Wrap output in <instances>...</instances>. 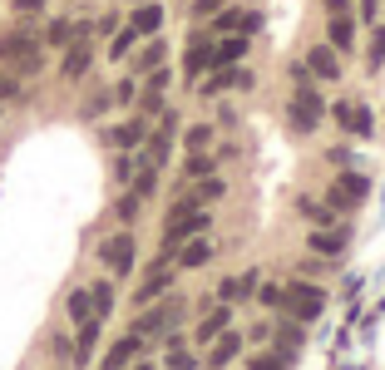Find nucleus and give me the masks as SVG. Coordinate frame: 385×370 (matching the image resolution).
Returning <instances> with one entry per match:
<instances>
[{
    "mask_svg": "<svg viewBox=\"0 0 385 370\" xmlns=\"http://www.w3.org/2000/svg\"><path fill=\"white\" fill-rule=\"evenodd\" d=\"M0 65H15L20 75H35V70H40V40H35L30 30L0 35Z\"/></svg>",
    "mask_w": 385,
    "mask_h": 370,
    "instance_id": "f257e3e1",
    "label": "nucleus"
},
{
    "mask_svg": "<svg viewBox=\"0 0 385 370\" xmlns=\"http://www.w3.org/2000/svg\"><path fill=\"white\" fill-rule=\"evenodd\" d=\"M321 306H326V291H321V286H311V281H291L287 291H282V311L301 316V321H316V316H321Z\"/></svg>",
    "mask_w": 385,
    "mask_h": 370,
    "instance_id": "f03ea898",
    "label": "nucleus"
},
{
    "mask_svg": "<svg viewBox=\"0 0 385 370\" xmlns=\"http://www.w3.org/2000/svg\"><path fill=\"white\" fill-rule=\"evenodd\" d=\"M197 232H207V212L202 207H192V212H168V232H163V252H173V247H183L188 237Z\"/></svg>",
    "mask_w": 385,
    "mask_h": 370,
    "instance_id": "7ed1b4c3",
    "label": "nucleus"
},
{
    "mask_svg": "<svg viewBox=\"0 0 385 370\" xmlns=\"http://www.w3.org/2000/svg\"><path fill=\"white\" fill-rule=\"evenodd\" d=\"M183 321V301L173 296V301H163V306H153V311H143L139 316V326H134V336L143 341V336H163V331H173Z\"/></svg>",
    "mask_w": 385,
    "mask_h": 370,
    "instance_id": "20e7f679",
    "label": "nucleus"
},
{
    "mask_svg": "<svg viewBox=\"0 0 385 370\" xmlns=\"http://www.w3.org/2000/svg\"><path fill=\"white\" fill-rule=\"evenodd\" d=\"M321 109H326V104L311 94V85L296 89V94H291V129H296V134H311V129L321 124Z\"/></svg>",
    "mask_w": 385,
    "mask_h": 370,
    "instance_id": "39448f33",
    "label": "nucleus"
},
{
    "mask_svg": "<svg viewBox=\"0 0 385 370\" xmlns=\"http://www.w3.org/2000/svg\"><path fill=\"white\" fill-rule=\"evenodd\" d=\"M99 257H104V267H109V272H119V277H124V272H134V237H129V232H114V237L99 247Z\"/></svg>",
    "mask_w": 385,
    "mask_h": 370,
    "instance_id": "423d86ee",
    "label": "nucleus"
},
{
    "mask_svg": "<svg viewBox=\"0 0 385 370\" xmlns=\"http://www.w3.org/2000/svg\"><path fill=\"white\" fill-rule=\"evenodd\" d=\"M366 192H371V183H366L361 173H341L336 187H331V207H356Z\"/></svg>",
    "mask_w": 385,
    "mask_h": 370,
    "instance_id": "0eeeda50",
    "label": "nucleus"
},
{
    "mask_svg": "<svg viewBox=\"0 0 385 370\" xmlns=\"http://www.w3.org/2000/svg\"><path fill=\"white\" fill-rule=\"evenodd\" d=\"M306 70H311L316 80H341V55H336L331 45H316V50L306 55Z\"/></svg>",
    "mask_w": 385,
    "mask_h": 370,
    "instance_id": "6e6552de",
    "label": "nucleus"
},
{
    "mask_svg": "<svg viewBox=\"0 0 385 370\" xmlns=\"http://www.w3.org/2000/svg\"><path fill=\"white\" fill-rule=\"evenodd\" d=\"M336 119H341L351 134H361V138H366V134H376V119H371V109H366V104H336Z\"/></svg>",
    "mask_w": 385,
    "mask_h": 370,
    "instance_id": "1a4fd4ad",
    "label": "nucleus"
},
{
    "mask_svg": "<svg viewBox=\"0 0 385 370\" xmlns=\"http://www.w3.org/2000/svg\"><path fill=\"white\" fill-rule=\"evenodd\" d=\"M143 346H139V336H124V341H114L109 346V356H104V366L99 370H124V366H134V356H139Z\"/></svg>",
    "mask_w": 385,
    "mask_h": 370,
    "instance_id": "9d476101",
    "label": "nucleus"
},
{
    "mask_svg": "<svg viewBox=\"0 0 385 370\" xmlns=\"http://www.w3.org/2000/svg\"><path fill=\"white\" fill-rule=\"evenodd\" d=\"M202 262H212V242L197 232V237H188V242L178 247V267H202Z\"/></svg>",
    "mask_w": 385,
    "mask_h": 370,
    "instance_id": "9b49d317",
    "label": "nucleus"
},
{
    "mask_svg": "<svg viewBox=\"0 0 385 370\" xmlns=\"http://www.w3.org/2000/svg\"><path fill=\"white\" fill-rule=\"evenodd\" d=\"M168 143H173V119H163V129L148 138V153H143V163H148V168H163V158H168Z\"/></svg>",
    "mask_w": 385,
    "mask_h": 370,
    "instance_id": "f8f14e48",
    "label": "nucleus"
},
{
    "mask_svg": "<svg viewBox=\"0 0 385 370\" xmlns=\"http://www.w3.org/2000/svg\"><path fill=\"white\" fill-rule=\"evenodd\" d=\"M158 25H163V5H139L134 20H129L134 35H158Z\"/></svg>",
    "mask_w": 385,
    "mask_h": 370,
    "instance_id": "ddd939ff",
    "label": "nucleus"
},
{
    "mask_svg": "<svg viewBox=\"0 0 385 370\" xmlns=\"http://www.w3.org/2000/svg\"><path fill=\"white\" fill-rule=\"evenodd\" d=\"M90 60H94V55H90L85 40L70 45V55H65V80H85V75H90Z\"/></svg>",
    "mask_w": 385,
    "mask_h": 370,
    "instance_id": "4468645a",
    "label": "nucleus"
},
{
    "mask_svg": "<svg viewBox=\"0 0 385 370\" xmlns=\"http://www.w3.org/2000/svg\"><path fill=\"white\" fill-rule=\"evenodd\" d=\"M168 281H173V272H168V267H153V272H148V281L139 286V296H134V301H139V306H148L158 291H168Z\"/></svg>",
    "mask_w": 385,
    "mask_h": 370,
    "instance_id": "2eb2a0df",
    "label": "nucleus"
},
{
    "mask_svg": "<svg viewBox=\"0 0 385 370\" xmlns=\"http://www.w3.org/2000/svg\"><path fill=\"white\" fill-rule=\"evenodd\" d=\"M356 45V25L346 20V15H331V50L341 55V50H351Z\"/></svg>",
    "mask_w": 385,
    "mask_h": 370,
    "instance_id": "dca6fc26",
    "label": "nucleus"
},
{
    "mask_svg": "<svg viewBox=\"0 0 385 370\" xmlns=\"http://www.w3.org/2000/svg\"><path fill=\"white\" fill-rule=\"evenodd\" d=\"M247 55V35H227L217 50H212V65H232V60H242Z\"/></svg>",
    "mask_w": 385,
    "mask_h": 370,
    "instance_id": "f3484780",
    "label": "nucleus"
},
{
    "mask_svg": "<svg viewBox=\"0 0 385 370\" xmlns=\"http://www.w3.org/2000/svg\"><path fill=\"white\" fill-rule=\"evenodd\" d=\"M237 346H242V341H237L232 331H217V346H212V356H207V361H212V366H227V361L237 356Z\"/></svg>",
    "mask_w": 385,
    "mask_h": 370,
    "instance_id": "a211bd4d",
    "label": "nucleus"
},
{
    "mask_svg": "<svg viewBox=\"0 0 385 370\" xmlns=\"http://www.w3.org/2000/svg\"><path fill=\"white\" fill-rule=\"evenodd\" d=\"M346 247V232H311V252H326V257H336Z\"/></svg>",
    "mask_w": 385,
    "mask_h": 370,
    "instance_id": "6ab92c4d",
    "label": "nucleus"
},
{
    "mask_svg": "<svg viewBox=\"0 0 385 370\" xmlns=\"http://www.w3.org/2000/svg\"><path fill=\"white\" fill-rule=\"evenodd\" d=\"M227 321H232V311H227V306H217V311H212V316L197 326V341H212L217 331H227Z\"/></svg>",
    "mask_w": 385,
    "mask_h": 370,
    "instance_id": "aec40b11",
    "label": "nucleus"
},
{
    "mask_svg": "<svg viewBox=\"0 0 385 370\" xmlns=\"http://www.w3.org/2000/svg\"><path fill=\"white\" fill-rule=\"evenodd\" d=\"M90 301H94V316L104 321V316L114 311V286H109V281H94V286H90Z\"/></svg>",
    "mask_w": 385,
    "mask_h": 370,
    "instance_id": "412c9836",
    "label": "nucleus"
},
{
    "mask_svg": "<svg viewBox=\"0 0 385 370\" xmlns=\"http://www.w3.org/2000/svg\"><path fill=\"white\" fill-rule=\"evenodd\" d=\"M109 138H114V143H119V148H134V143H139V138H143V119H134V124H119V129H114V134H109Z\"/></svg>",
    "mask_w": 385,
    "mask_h": 370,
    "instance_id": "4be33fe9",
    "label": "nucleus"
},
{
    "mask_svg": "<svg viewBox=\"0 0 385 370\" xmlns=\"http://www.w3.org/2000/svg\"><path fill=\"white\" fill-rule=\"evenodd\" d=\"M70 316H75L80 326L94 316V301H90V291H70Z\"/></svg>",
    "mask_w": 385,
    "mask_h": 370,
    "instance_id": "5701e85b",
    "label": "nucleus"
},
{
    "mask_svg": "<svg viewBox=\"0 0 385 370\" xmlns=\"http://www.w3.org/2000/svg\"><path fill=\"white\" fill-rule=\"evenodd\" d=\"M296 351H301V331H291V326H282V331H277V356H282V361H291Z\"/></svg>",
    "mask_w": 385,
    "mask_h": 370,
    "instance_id": "b1692460",
    "label": "nucleus"
},
{
    "mask_svg": "<svg viewBox=\"0 0 385 370\" xmlns=\"http://www.w3.org/2000/svg\"><path fill=\"white\" fill-rule=\"evenodd\" d=\"M45 45H75V25H70V20H55V25L45 30Z\"/></svg>",
    "mask_w": 385,
    "mask_h": 370,
    "instance_id": "393cba45",
    "label": "nucleus"
},
{
    "mask_svg": "<svg viewBox=\"0 0 385 370\" xmlns=\"http://www.w3.org/2000/svg\"><path fill=\"white\" fill-rule=\"evenodd\" d=\"M212 65V50H207V40H197L188 50V75H197V70H207Z\"/></svg>",
    "mask_w": 385,
    "mask_h": 370,
    "instance_id": "a878e982",
    "label": "nucleus"
},
{
    "mask_svg": "<svg viewBox=\"0 0 385 370\" xmlns=\"http://www.w3.org/2000/svg\"><path fill=\"white\" fill-rule=\"evenodd\" d=\"M222 192H227V187H222V178H202V183L192 187V197H197V207H202V202H212V197H222Z\"/></svg>",
    "mask_w": 385,
    "mask_h": 370,
    "instance_id": "bb28decb",
    "label": "nucleus"
},
{
    "mask_svg": "<svg viewBox=\"0 0 385 370\" xmlns=\"http://www.w3.org/2000/svg\"><path fill=\"white\" fill-rule=\"evenodd\" d=\"M163 65V40H153L143 55H139V75H148V70H158Z\"/></svg>",
    "mask_w": 385,
    "mask_h": 370,
    "instance_id": "cd10ccee",
    "label": "nucleus"
},
{
    "mask_svg": "<svg viewBox=\"0 0 385 370\" xmlns=\"http://www.w3.org/2000/svg\"><path fill=\"white\" fill-rule=\"evenodd\" d=\"M366 60H371V70H381V60H385V30H381V25H376V40H371Z\"/></svg>",
    "mask_w": 385,
    "mask_h": 370,
    "instance_id": "c85d7f7f",
    "label": "nucleus"
},
{
    "mask_svg": "<svg viewBox=\"0 0 385 370\" xmlns=\"http://www.w3.org/2000/svg\"><path fill=\"white\" fill-rule=\"evenodd\" d=\"M197 366V361H192L188 351H183V346H178V341H173V351H168V370H192Z\"/></svg>",
    "mask_w": 385,
    "mask_h": 370,
    "instance_id": "c756f323",
    "label": "nucleus"
},
{
    "mask_svg": "<svg viewBox=\"0 0 385 370\" xmlns=\"http://www.w3.org/2000/svg\"><path fill=\"white\" fill-rule=\"evenodd\" d=\"M207 138H212V129H207V124L188 129V148H192V153H202V148H207Z\"/></svg>",
    "mask_w": 385,
    "mask_h": 370,
    "instance_id": "7c9ffc66",
    "label": "nucleus"
},
{
    "mask_svg": "<svg viewBox=\"0 0 385 370\" xmlns=\"http://www.w3.org/2000/svg\"><path fill=\"white\" fill-rule=\"evenodd\" d=\"M217 30H227V35H242V15H237V10H222V15H217Z\"/></svg>",
    "mask_w": 385,
    "mask_h": 370,
    "instance_id": "2f4dec72",
    "label": "nucleus"
},
{
    "mask_svg": "<svg viewBox=\"0 0 385 370\" xmlns=\"http://www.w3.org/2000/svg\"><path fill=\"white\" fill-rule=\"evenodd\" d=\"M134 40H139V35H134V30H124V35H119V40L109 45V55H114V60H124V55L134 50Z\"/></svg>",
    "mask_w": 385,
    "mask_h": 370,
    "instance_id": "473e14b6",
    "label": "nucleus"
},
{
    "mask_svg": "<svg viewBox=\"0 0 385 370\" xmlns=\"http://www.w3.org/2000/svg\"><path fill=\"white\" fill-rule=\"evenodd\" d=\"M188 173H192V178H207V173H212V158H207V153H192V158H188Z\"/></svg>",
    "mask_w": 385,
    "mask_h": 370,
    "instance_id": "72a5a7b5",
    "label": "nucleus"
},
{
    "mask_svg": "<svg viewBox=\"0 0 385 370\" xmlns=\"http://www.w3.org/2000/svg\"><path fill=\"white\" fill-rule=\"evenodd\" d=\"M139 202H143V197H139V192H129V197H124V202H119V217H124V222H129V217H134V212H139Z\"/></svg>",
    "mask_w": 385,
    "mask_h": 370,
    "instance_id": "f704fd0d",
    "label": "nucleus"
},
{
    "mask_svg": "<svg viewBox=\"0 0 385 370\" xmlns=\"http://www.w3.org/2000/svg\"><path fill=\"white\" fill-rule=\"evenodd\" d=\"M15 89H20V85H15V75H5V70H0V104H5V99H15Z\"/></svg>",
    "mask_w": 385,
    "mask_h": 370,
    "instance_id": "c9c22d12",
    "label": "nucleus"
},
{
    "mask_svg": "<svg viewBox=\"0 0 385 370\" xmlns=\"http://www.w3.org/2000/svg\"><path fill=\"white\" fill-rule=\"evenodd\" d=\"M291 85L306 89V85H311V70H306V65H291Z\"/></svg>",
    "mask_w": 385,
    "mask_h": 370,
    "instance_id": "e433bc0d",
    "label": "nucleus"
},
{
    "mask_svg": "<svg viewBox=\"0 0 385 370\" xmlns=\"http://www.w3.org/2000/svg\"><path fill=\"white\" fill-rule=\"evenodd\" d=\"M252 370H287V366H282V361H272V356H257V361H252Z\"/></svg>",
    "mask_w": 385,
    "mask_h": 370,
    "instance_id": "4c0bfd02",
    "label": "nucleus"
},
{
    "mask_svg": "<svg viewBox=\"0 0 385 370\" xmlns=\"http://www.w3.org/2000/svg\"><path fill=\"white\" fill-rule=\"evenodd\" d=\"M158 109H163V99H158V94L148 89V94H143V114H158Z\"/></svg>",
    "mask_w": 385,
    "mask_h": 370,
    "instance_id": "58836bf2",
    "label": "nucleus"
},
{
    "mask_svg": "<svg viewBox=\"0 0 385 370\" xmlns=\"http://www.w3.org/2000/svg\"><path fill=\"white\" fill-rule=\"evenodd\" d=\"M40 5H45V0H15V10H20V15H35Z\"/></svg>",
    "mask_w": 385,
    "mask_h": 370,
    "instance_id": "ea45409f",
    "label": "nucleus"
},
{
    "mask_svg": "<svg viewBox=\"0 0 385 370\" xmlns=\"http://www.w3.org/2000/svg\"><path fill=\"white\" fill-rule=\"evenodd\" d=\"M192 10H197V15H212V10H222V0H197Z\"/></svg>",
    "mask_w": 385,
    "mask_h": 370,
    "instance_id": "a19ab883",
    "label": "nucleus"
},
{
    "mask_svg": "<svg viewBox=\"0 0 385 370\" xmlns=\"http://www.w3.org/2000/svg\"><path fill=\"white\" fill-rule=\"evenodd\" d=\"M351 10V0H326V15H346Z\"/></svg>",
    "mask_w": 385,
    "mask_h": 370,
    "instance_id": "79ce46f5",
    "label": "nucleus"
},
{
    "mask_svg": "<svg viewBox=\"0 0 385 370\" xmlns=\"http://www.w3.org/2000/svg\"><path fill=\"white\" fill-rule=\"evenodd\" d=\"M376 5H381V0H361V10H366V20H376Z\"/></svg>",
    "mask_w": 385,
    "mask_h": 370,
    "instance_id": "37998d69",
    "label": "nucleus"
},
{
    "mask_svg": "<svg viewBox=\"0 0 385 370\" xmlns=\"http://www.w3.org/2000/svg\"><path fill=\"white\" fill-rule=\"evenodd\" d=\"M124 370H153V366H124Z\"/></svg>",
    "mask_w": 385,
    "mask_h": 370,
    "instance_id": "c03bdc74",
    "label": "nucleus"
}]
</instances>
